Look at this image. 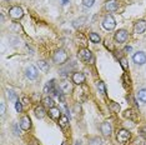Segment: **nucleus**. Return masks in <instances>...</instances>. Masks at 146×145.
I'll list each match as a JSON object with an SVG mask.
<instances>
[{
	"instance_id": "obj_9",
	"label": "nucleus",
	"mask_w": 146,
	"mask_h": 145,
	"mask_svg": "<svg viewBox=\"0 0 146 145\" xmlns=\"http://www.w3.org/2000/svg\"><path fill=\"white\" fill-rule=\"evenodd\" d=\"M9 14H10V16L14 20H18V19H20L23 16V9L20 8V6H13V8L9 10Z\"/></svg>"
},
{
	"instance_id": "obj_18",
	"label": "nucleus",
	"mask_w": 146,
	"mask_h": 145,
	"mask_svg": "<svg viewBox=\"0 0 146 145\" xmlns=\"http://www.w3.org/2000/svg\"><path fill=\"white\" fill-rule=\"evenodd\" d=\"M42 104H44V106L45 108H49V109H51V108H54V100H52V98L51 96H46L42 99Z\"/></svg>"
},
{
	"instance_id": "obj_13",
	"label": "nucleus",
	"mask_w": 146,
	"mask_h": 145,
	"mask_svg": "<svg viewBox=\"0 0 146 145\" xmlns=\"http://www.w3.org/2000/svg\"><path fill=\"white\" fill-rule=\"evenodd\" d=\"M101 133L104 134V136H110L112 133V126L109 121H105V123L101 124Z\"/></svg>"
},
{
	"instance_id": "obj_7",
	"label": "nucleus",
	"mask_w": 146,
	"mask_h": 145,
	"mask_svg": "<svg viewBox=\"0 0 146 145\" xmlns=\"http://www.w3.org/2000/svg\"><path fill=\"white\" fill-rule=\"evenodd\" d=\"M25 75L29 80H35L38 78V69L35 67H33V65H29L25 70Z\"/></svg>"
},
{
	"instance_id": "obj_12",
	"label": "nucleus",
	"mask_w": 146,
	"mask_h": 145,
	"mask_svg": "<svg viewBox=\"0 0 146 145\" xmlns=\"http://www.w3.org/2000/svg\"><path fill=\"white\" fill-rule=\"evenodd\" d=\"M105 9L108 11H110V13L117 10V9H119L117 0H108V1H106V4H105Z\"/></svg>"
},
{
	"instance_id": "obj_29",
	"label": "nucleus",
	"mask_w": 146,
	"mask_h": 145,
	"mask_svg": "<svg viewBox=\"0 0 146 145\" xmlns=\"http://www.w3.org/2000/svg\"><path fill=\"white\" fill-rule=\"evenodd\" d=\"M125 116L126 118H131V119H135V116H132V111L131 110H127L125 113Z\"/></svg>"
},
{
	"instance_id": "obj_30",
	"label": "nucleus",
	"mask_w": 146,
	"mask_h": 145,
	"mask_svg": "<svg viewBox=\"0 0 146 145\" xmlns=\"http://www.w3.org/2000/svg\"><path fill=\"white\" fill-rule=\"evenodd\" d=\"M4 113H5V104L1 103V104H0V114L4 115Z\"/></svg>"
},
{
	"instance_id": "obj_28",
	"label": "nucleus",
	"mask_w": 146,
	"mask_h": 145,
	"mask_svg": "<svg viewBox=\"0 0 146 145\" xmlns=\"http://www.w3.org/2000/svg\"><path fill=\"white\" fill-rule=\"evenodd\" d=\"M85 20H86V18H80V19H78V20H75V21H74V26L81 25V24H82L81 21H85Z\"/></svg>"
},
{
	"instance_id": "obj_25",
	"label": "nucleus",
	"mask_w": 146,
	"mask_h": 145,
	"mask_svg": "<svg viewBox=\"0 0 146 145\" xmlns=\"http://www.w3.org/2000/svg\"><path fill=\"white\" fill-rule=\"evenodd\" d=\"M95 0H82V4H84V6H86V8H91L92 5H94Z\"/></svg>"
},
{
	"instance_id": "obj_6",
	"label": "nucleus",
	"mask_w": 146,
	"mask_h": 145,
	"mask_svg": "<svg viewBox=\"0 0 146 145\" xmlns=\"http://www.w3.org/2000/svg\"><path fill=\"white\" fill-rule=\"evenodd\" d=\"M132 60H134V63L137 65H144L146 63V53H144V51L135 53L134 57H132Z\"/></svg>"
},
{
	"instance_id": "obj_32",
	"label": "nucleus",
	"mask_w": 146,
	"mask_h": 145,
	"mask_svg": "<svg viewBox=\"0 0 146 145\" xmlns=\"http://www.w3.org/2000/svg\"><path fill=\"white\" fill-rule=\"evenodd\" d=\"M69 3V0H60V4L61 5H66Z\"/></svg>"
},
{
	"instance_id": "obj_24",
	"label": "nucleus",
	"mask_w": 146,
	"mask_h": 145,
	"mask_svg": "<svg viewBox=\"0 0 146 145\" xmlns=\"http://www.w3.org/2000/svg\"><path fill=\"white\" fill-rule=\"evenodd\" d=\"M89 145H102V141L100 138H92L89 140Z\"/></svg>"
},
{
	"instance_id": "obj_33",
	"label": "nucleus",
	"mask_w": 146,
	"mask_h": 145,
	"mask_svg": "<svg viewBox=\"0 0 146 145\" xmlns=\"http://www.w3.org/2000/svg\"><path fill=\"white\" fill-rule=\"evenodd\" d=\"M23 101H24V104H29V100H28V98L26 96L23 98Z\"/></svg>"
},
{
	"instance_id": "obj_22",
	"label": "nucleus",
	"mask_w": 146,
	"mask_h": 145,
	"mask_svg": "<svg viewBox=\"0 0 146 145\" xmlns=\"http://www.w3.org/2000/svg\"><path fill=\"white\" fill-rule=\"evenodd\" d=\"M137 99L141 103H146V89H141L137 93Z\"/></svg>"
},
{
	"instance_id": "obj_16",
	"label": "nucleus",
	"mask_w": 146,
	"mask_h": 145,
	"mask_svg": "<svg viewBox=\"0 0 146 145\" xmlns=\"http://www.w3.org/2000/svg\"><path fill=\"white\" fill-rule=\"evenodd\" d=\"M34 113L36 115V118H39V119H42V118L45 116V114H46L44 106H41V105H39V106H36L34 109Z\"/></svg>"
},
{
	"instance_id": "obj_15",
	"label": "nucleus",
	"mask_w": 146,
	"mask_h": 145,
	"mask_svg": "<svg viewBox=\"0 0 146 145\" xmlns=\"http://www.w3.org/2000/svg\"><path fill=\"white\" fill-rule=\"evenodd\" d=\"M49 115H50V116L52 118V119H60L61 118V113H60V110H59L58 108H51L50 110H49Z\"/></svg>"
},
{
	"instance_id": "obj_31",
	"label": "nucleus",
	"mask_w": 146,
	"mask_h": 145,
	"mask_svg": "<svg viewBox=\"0 0 146 145\" xmlns=\"http://www.w3.org/2000/svg\"><path fill=\"white\" fill-rule=\"evenodd\" d=\"M121 65H122V68H124V69L127 68V65H126V60H125V59H121Z\"/></svg>"
},
{
	"instance_id": "obj_4",
	"label": "nucleus",
	"mask_w": 146,
	"mask_h": 145,
	"mask_svg": "<svg viewBox=\"0 0 146 145\" xmlns=\"http://www.w3.org/2000/svg\"><path fill=\"white\" fill-rule=\"evenodd\" d=\"M44 93L50 94V95H59V90H58V88H56L55 80L48 81V84H46L44 88Z\"/></svg>"
},
{
	"instance_id": "obj_3",
	"label": "nucleus",
	"mask_w": 146,
	"mask_h": 145,
	"mask_svg": "<svg viewBox=\"0 0 146 145\" xmlns=\"http://www.w3.org/2000/svg\"><path fill=\"white\" fill-rule=\"evenodd\" d=\"M102 26L106 29V30H114L116 26V21L112 15H106L102 20Z\"/></svg>"
},
{
	"instance_id": "obj_27",
	"label": "nucleus",
	"mask_w": 146,
	"mask_h": 145,
	"mask_svg": "<svg viewBox=\"0 0 146 145\" xmlns=\"http://www.w3.org/2000/svg\"><path fill=\"white\" fill-rule=\"evenodd\" d=\"M8 98L10 99V100H16V94L10 90V91H8Z\"/></svg>"
},
{
	"instance_id": "obj_23",
	"label": "nucleus",
	"mask_w": 146,
	"mask_h": 145,
	"mask_svg": "<svg viewBox=\"0 0 146 145\" xmlns=\"http://www.w3.org/2000/svg\"><path fill=\"white\" fill-rule=\"evenodd\" d=\"M69 124V120H68V116H61L60 119H59V125H60L61 128H66Z\"/></svg>"
},
{
	"instance_id": "obj_21",
	"label": "nucleus",
	"mask_w": 146,
	"mask_h": 145,
	"mask_svg": "<svg viewBox=\"0 0 146 145\" xmlns=\"http://www.w3.org/2000/svg\"><path fill=\"white\" fill-rule=\"evenodd\" d=\"M89 39L91 40V43H95V44H98V43H100V35L96 34V33H90V35H89Z\"/></svg>"
},
{
	"instance_id": "obj_5",
	"label": "nucleus",
	"mask_w": 146,
	"mask_h": 145,
	"mask_svg": "<svg viewBox=\"0 0 146 145\" xmlns=\"http://www.w3.org/2000/svg\"><path fill=\"white\" fill-rule=\"evenodd\" d=\"M79 57H80V59L84 63H89L90 60H94V58H92V53L86 48L81 49V50L79 51Z\"/></svg>"
},
{
	"instance_id": "obj_8",
	"label": "nucleus",
	"mask_w": 146,
	"mask_h": 145,
	"mask_svg": "<svg viewBox=\"0 0 146 145\" xmlns=\"http://www.w3.org/2000/svg\"><path fill=\"white\" fill-rule=\"evenodd\" d=\"M127 38H129V34H127V31L126 30H124V29H121V30L115 33V40L117 41L119 44L125 43L126 40H127Z\"/></svg>"
},
{
	"instance_id": "obj_2",
	"label": "nucleus",
	"mask_w": 146,
	"mask_h": 145,
	"mask_svg": "<svg viewBox=\"0 0 146 145\" xmlns=\"http://www.w3.org/2000/svg\"><path fill=\"white\" fill-rule=\"evenodd\" d=\"M116 138H117V141L120 143L121 145H126L129 143V140H130L131 138V134L129 133L127 130L125 129H121L117 131V135H116Z\"/></svg>"
},
{
	"instance_id": "obj_10",
	"label": "nucleus",
	"mask_w": 146,
	"mask_h": 145,
	"mask_svg": "<svg viewBox=\"0 0 146 145\" xmlns=\"http://www.w3.org/2000/svg\"><path fill=\"white\" fill-rule=\"evenodd\" d=\"M146 30V21L145 20H139L134 25V33L135 34H142Z\"/></svg>"
},
{
	"instance_id": "obj_26",
	"label": "nucleus",
	"mask_w": 146,
	"mask_h": 145,
	"mask_svg": "<svg viewBox=\"0 0 146 145\" xmlns=\"http://www.w3.org/2000/svg\"><path fill=\"white\" fill-rule=\"evenodd\" d=\"M15 109H16V111H18V113H21L23 105H21V103L19 100H16V103H15Z\"/></svg>"
},
{
	"instance_id": "obj_34",
	"label": "nucleus",
	"mask_w": 146,
	"mask_h": 145,
	"mask_svg": "<svg viewBox=\"0 0 146 145\" xmlns=\"http://www.w3.org/2000/svg\"><path fill=\"white\" fill-rule=\"evenodd\" d=\"M125 51H131V47H127L125 49Z\"/></svg>"
},
{
	"instance_id": "obj_14",
	"label": "nucleus",
	"mask_w": 146,
	"mask_h": 145,
	"mask_svg": "<svg viewBox=\"0 0 146 145\" xmlns=\"http://www.w3.org/2000/svg\"><path fill=\"white\" fill-rule=\"evenodd\" d=\"M72 81L78 85H81L82 83H85V75L82 74V72H79V71L74 72V75H72Z\"/></svg>"
},
{
	"instance_id": "obj_11",
	"label": "nucleus",
	"mask_w": 146,
	"mask_h": 145,
	"mask_svg": "<svg viewBox=\"0 0 146 145\" xmlns=\"http://www.w3.org/2000/svg\"><path fill=\"white\" fill-rule=\"evenodd\" d=\"M19 125H20V128L23 130H29L31 128V120H30V118L29 116H23L20 121H19Z\"/></svg>"
},
{
	"instance_id": "obj_17",
	"label": "nucleus",
	"mask_w": 146,
	"mask_h": 145,
	"mask_svg": "<svg viewBox=\"0 0 146 145\" xmlns=\"http://www.w3.org/2000/svg\"><path fill=\"white\" fill-rule=\"evenodd\" d=\"M60 90L64 94H69L71 91V84L69 83V81H62L60 84Z\"/></svg>"
},
{
	"instance_id": "obj_19",
	"label": "nucleus",
	"mask_w": 146,
	"mask_h": 145,
	"mask_svg": "<svg viewBox=\"0 0 146 145\" xmlns=\"http://www.w3.org/2000/svg\"><path fill=\"white\" fill-rule=\"evenodd\" d=\"M38 67H39V69L42 71V72H48L49 71V64L46 61H44V60H39L38 61Z\"/></svg>"
},
{
	"instance_id": "obj_35",
	"label": "nucleus",
	"mask_w": 146,
	"mask_h": 145,
	"mask_svg": "<svg viewBox=\"0 0 146 145\" xmlns=\"http://www.w3.org/2000/svg\"><path fill=\"white\" fill-rule=\"evenodd\" d=\"M75 145H82V144H81V141H76V144H75Z\"/></svg>"
},
{
	"instance_id": "obj_20",
	"label": "nucleus",
	"mask_w": 146,
	"mask_h": 145,
	"mask_svg": "<svg viewBox=\"0 0 146 145\" xmlns=\"http://www.w3.org/2000/svg\"><path fill=\"white\" fill-rule=\"evenodd\" d=\"M96 88H98V90H99V93H100V94H102V95H105V94H106V88H105V84L102 83L101 80L96 81Z\"/></svg>"
},
{
	"instance_id": "obj_1",
	"label": "nucleus",
	"mask_w": 146,
	"mask_h": 145,
	"mask_svg": "<svg viewBox=\"0 0 146 145\" xmlns=\"http://www.w3.org/2000/svg\"><path fill=\"white\" fill-rule=\"evenodd\" d=\"M52 60H54L55 64H64V63L68 60V54H66L65 50L59 49V50H56L54 53V55H52Z\"/></svg>"
}]
</instances>
